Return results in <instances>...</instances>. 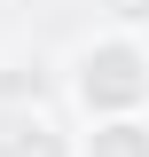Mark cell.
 Instances as JSON below:
<instances>
[{
  "label": "cell",
  "instance_id": "cell-3",
  "mask_svg": "<svg viewBox=\"0 0 149 157\" xmlns=\"http://www.w3.org/2000/svg\"><path fill=\"white\" fill-rule=\"evenodd\" d=\"M78 157H149V118H102V126H86Z\"/></svg>",
  "mask_w": 149,
  "mask_h": 157
},
{
  "label": "cell",
  "instance_id": "cell-4",
  "mask_svg": "<svg viewBox=\"0 0 149 157\" xmlns=\"http://www.w3.org/2000/svg\"><path fill=\"white\" fill-rule=\"evenodd\" d=\"M102 8H110V24H118V32H133V39L149 32V0H102Z\"/></svg>",
  "mask_w": 149,
  "mask_h": 157
},
{
  "label": "cell",
  "instance_id": "cell-1",
  "mask_svg": "<svg viewBox=\"0 0 149 157\" xmlns=\"http://www.w3.org/2000/svg\"><path fill=\"white\" fill-rule=\"evenodd\" d=\"M71 86H78V102H86L94 126L102 118H141L149 110V39H133V32L86 39L78 63H71Z\"/></svg>",
  "mask_w": 149,
  "mask_h": 157
},
{
  "label": "cell",
  "instance_id": "cell-2",
  "mask_svg": "<svg viewBox=\"0 0 149 157\" xmlns=\"http://www.w3.org/2000/svg\"><path fill=\"white\" fill-rule=\"evenodd\" d=\"M55 149V126L39 102H0V157H47Z\"/></svg>",
  "mask_w": 149,
  "mask_h": 157
}]
</instances>
